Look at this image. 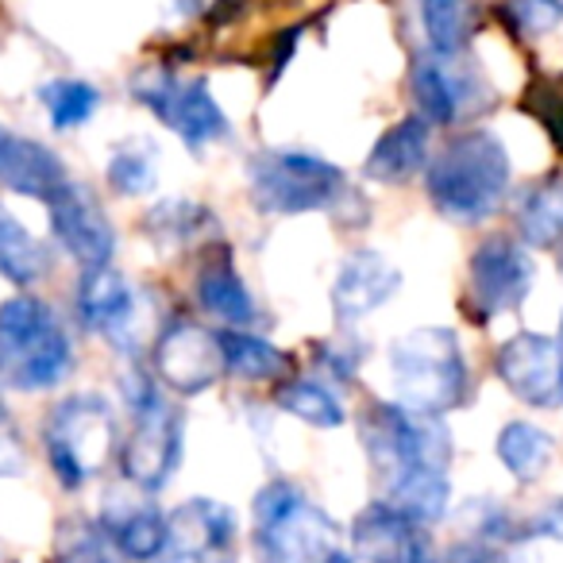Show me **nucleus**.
I'll return each mask as SVG.
<instances>
[{"label":"nucleus","mask_w":563,"mask_h":563,"mask_svg":"<svg viewBox=\"0 0 563 563\" xmlns=\"http://www.w3.org/2000/svg\"><path fill=\"white\" fill-rule=\"evenodd\" d=\"M398 290L401 271L383 251H352L340 266L336 286H332V313H336V321L355 324L375 309H383Z\"/></svg>","instance_id":"a211bd4d"},{"label":"nucleus","mask_w":563,"mask_h":563,"mask_svg":"<svg viewBox=\"0 0 563 563\" xmlns=\"http://www.w3.org/2000/svg\"><path fill=\"white\" fill-rule=\"evenodd\" d=\"M181 463V417L163 398H147L135 406L132 429L120 444V471L128 486L143 494H155L170 483Z\"/></svg>","instance_id":"1a4fd4ad"},{"label":"nucleus","mask_w":563,"mask_h":563,"mask_svg":"<svg viewBox=\"0 0 563 563\" xmlns=\"http://www.w3.org/2000/svg\"><path fill=\"white\" fill-rule=\"evenodd\" d=\"M560 266H563V258H560Z\"/></svg>","instance_id":"58836bf2"},{"label":"nucleus","mask_w":563,"mask_h":563,"mask_svg":"<svg viewBox=\"0 0 563 563\" xmlns=\"http://www.w3.org/2000/svg\"><path fill=\"white\" fill-rule=\"evenodd\" d=\"M555 455V444L544 429L529 421H509L498 432V460L517 483H537Z\"/></svg>","instance_id":"393cba45"},{"label":"nucleus","mask_w":563,"mask_h":563,"mask_svg":"<svg viewBox=\"0 0 563 563\" xmlns=\"http://www.w3.org/2000/svg\"><path fill=\"white\" fill-rule=\"evenodd\" d=\"M174 563H232L235 560V517L212 498H189L170 517Z\"/></svg>","instance_id":"f3484780"},{"label":"nucleus","mask_w":563,"mask_h":563,"mask_svg":"<svg viewBox=\"0 0 563 563\" xmlns=\"http://www.w3.org/2000/svg\"><path fill=\"white\" fill-rule=\"evenodd\" d=\"M506 16L521 35H548L563 24V0H506Z\"/></svg>","instance_id":"473e14b6"},{"label":"nucleus","mask_w":563,"mask_h":563,"mask_svg":"<svg viewBox=\"0 0 563 563\" xmlns=\"http://www.w3.org/2000/svg\"><path fill=\"white\" fill-rule=\"evenodd\" d=\"M205 220H209L205 209H194V205H186V201H166L147 217V228L155 235H166V240H186V235L194 232V228H201Z\"/></svg>","instance_id":"72a5a7b5"},{"label":"nucleus","mask_w":563,"mask_h":563,"mask_svg":"<svg viewBox=\"0 0 563 563\" xmlns=\"http://www.w3.org/2000/svg\"><path fill=\"white\" fill-rule=\"evenodd\" d=\"M197 301H201L205 313L224 321L228 329H247V324H255V317H258L255 298H251L243 278L235 274L228 251H220L217 258L205 263L201 278H197Z\"/></svg>","instance_id":"4be33fe9"},{"label":"nucleus","mask_w":563,"mask_h":563,"mask_svg":"<svg viewBox=\"0 0 563 563\" xmlns=\"http://www.w3.org/2000/svg\"><path fill=\"white\" fill-rule=\"evenodd\" d=\"M51 232L63 243V251L81 266V271H101L117 255V228L104 217L97 197L81 186H63L47 201Z\"/></svg>","instance_id":"ddd939ff"},{"label":"nucleus","mask_w":563,"mask_h":563,"mask_svg":"<svg viewBox=\"0 0 563 563\" xmlns=\"http://www.w3.org/2000/svg\"><path fill=\"white\" fill-rule=\"evenodd\" d=\"M51 271V255L16 217L4 201H0V278L12 286H35Z\"/></svg>","instance_id":"5701e85b"},{"label":"nucleus","mask_w":563,"mask_h":563,"mask_svg":"<svg viewBox=\"0 0 563 563\" xmlns=\"http://www.w3.org/2000/svg\"><path fill=\"white\" fill-rule=\"evenodd\" d=\"M347 194L340 166L306 151H263L251 158V197L266 217L329 212Z\"/></svg>","instance_id":"0eeeda50"},{"label":"nucleus","mask_w":563,"mask_h":563,"mask_svg":"<svg viewBox=\"0 0 563 563\" xmlns=\"http://www.w3.org/2000/svg\"><path fill=\"white\" fill-rule=\"evenodd\" d=\"M109 186L120 197H143L158 186V143L132 135V140L117 143L109 158Z\"/></svg>","instance_id":"c85d7f7f"},{"label":"nucleus","mask_w":563,"mask_h":563,"mask_svg":"<svg viewBox=\"0 0 563 563\" xmlns=\"http://www.w3.org/2000/svg\"><path fill=\"white\" fill-rule=\"evenodd\" d=\"M432 147V124L424 117H406L375 143V151L363 163V174L383 186H401L413 174L424 170Z\"/></svg>","instance_id":"aec40b11"},{"label":"nucleus","mask_w":563,"mask_h":563,"mask_svg":"<svg viewBox=\"0 0 563 563\" xmlns=\"http://www.w3.org/2000/svg\"><path fill=\"white\" fill-rule=\"evenodd\" d=\"M112 540L86 517H70L58 525L55 563H112Z\"/></svg>","instance_id":"2f4dec72"},{"label":"nucleus","mask_w":563,"mask_h":563,"mask_svg":"<svg viewBox=\"0 0 563 563\" xmlns=\"http://www.w3.org/2000/svg\"><path fill=\"white\" fill-rule=\"evenodd\" d=\"M20 471H24V444H20L16 429L0 413V478L20 475Z\"/></svg>","instance_id":"f704fd0d"},{"label":"nucleus","mask_w":563,"mask_h":563,"mask_svg":"<svg viewBox=\"0 0 563 563\" xmlns=\"http://www.w3.org/2000/svg\"><path fill=\"white\" fill-rule=\"evenodd\" d=\"M109 540L120 555L135 563H151L170 548V521L158 514L151 501H120V509L109 501Z\"/></svg>","instance_id":"412c9836"},{"label":"nucleus","mask_w":563,"mask_h":563,"mask_svg":"<svg viewBox=\"0 0 563 563\" xmlns=\"http://www.w3.org/2000/svg\"><path fill=\"white\" fill-rule=\"evenodd\" d=\"M360 437L383 486L413 471H448L452 460V437L440 417L413 413L398 401H371L360 417Z\"/></svg>","instance_id":"39448f33"},{"label":"nucleus","mask_w":563,"mask_h":563,"mask_svg":"<svg viewBox=\"0 0 563 563\" xmlns=\"http://www.w3.org/2000/svg\"><path fill=\"white\" fill-rule=\"evenodd\" d=\"M421 24L437 55H463L475 35V4L471 0H421Z\"/></svg>","instance_id":"cd10ccee"},{"label":"nucleus","mask_w":563,"mask_h":563,"mask_svg":"<svg viewBox=\"0 0 563 563\" xmlns=\"http://www.w3.org/2000/svg\"><path fill=\"white\" fill-rule=\"evenodd\" d=\"M78 313L86 329L109 336V344L120 347V352H135V347H140V329H135L140 298H135L132 282L120 271H112V266L81 274Z\"/></svg>","instance_id":"dca6fc26"},{"label":"nucleus","mask_w":563,"mask_h":563,"mask_svg":"<svg viewBox=\"0 0 563 563\" xmlns=\"http://www.w3.org/2000/svg\"><path fill=\"white\" fill-rule=\"evenodd\" d=\"M40 101H43V109H47L51 124H55L58 132H70V128H81L93 117L97 104H101V93H97L89 81L58 78L40 89Z\"/></svg>","instance_id":"7c9ffc66"},{"label":"nucleus","mask_w":563,"mask_h":563,"mask_svg":"<svg viewBox=\"0 0 563 563\" xmlns=\"http://www.w3.org/2000/svg\"><path fill=\"white\" fill-rule=\"evenodd\" d=\"M532 282H537V266L529 251L506 235H490L471 255V301L478 306V313L498 317L517 309L529 298Z\"/></svg>","instance_id":"4468645a"},{"label":"nucleus","mask_w":563,"mask_h":563,"mask_svg":"<svg viewBox=\"0 0 563 563\" xmlns=\"http://www.w3.org/2000/svg\"><path fill=\"white\" fill-rule=\"evenodd\" d=\"M448 563H506L490 544H460L448 552Z\"/></svg>","instance_id":"e433bc0d"},{"label":"nucleus","mask_w":563,"mask_h":563,"mask_svg":"<svg viewBox=\"0 0 563 563\" xmlns=\"http://www.w3.org/2000/svg\"><path fill=\"white\" fill-rule=\"evenodd\" d=\"M43 448L58 483L81 490L117 455V413L101 394H70L47 413Z\"/></svg>","instance_id":"423d86ee"},{"label":"nucleus","mask_w":563,"mask_h":563,"mask_svg":"<svg viewBox=\"0 0 563 563\" xmlns=\"http://www.w3.org/2000/svg\"><path fill=\"white\" fill-rule=\"evenodd\" d=\"M151 371L166 390L181 394V398H197L224 375L220 332L201 329L197 321L166 324L151 347Z\"/></svg>","instance_id":"9b49d317"},{"label":"nucleus","mask_w":563,"mask_h":563,"mask_svg":"<svg viewBox=\"0 0 563 563\" xmlns=\"http://www.w3.org/2000/svg\"><path fill=\"white\" fill-rule=\"evenodd\" d=\"M409 89L429 124H460L467 117L490 109L494 93L483 81V74L463 55H437L424 51L409 74Z\"/></svg>","instance_id":"9d476101"},{"label":"nucleus","mask_w":563,"mask_h":563,"mask_svg":"<svg viewBox=\"0 0 563 563\" xmlns=\"http://www.w3.org/2000/svg\"><path fill=\"white\" fill-rule=\"evenodd\" d=\"M532 532H540V537H548V540H560L563 544V498H555L544 514H537Z\"/></svg>","instance_id":"c9c22d12"},{"label":"nucleus","mask_w":563,"mask_h":563,"mask_svg":"<svg viewBox=\"0 0 563 563\" xmlns=\"http://www.w3.org/2000/svg\"><path fill=\"white\" fill-rule=\"evenodd\" d=\"M220 347H224V371L243 383H278L290 371V355L247 329L220 332Z\"/></svg>","instance_id":"b1692460"},{"label":"nucleus","mask_w":563,"mask_h":563,"mask_svg":"<svg viewBox=\"0 0 563 563\" xmlns=\"http://www.w3.org/2000/svg\"><path fill=\"white\" fill-rule=\"evenodd\" d=\"M517 228L529 247H552L563 240V178H544L521 197Z\"/></svg>","instance_id":"a878e982"},{"label":"nucleus","mask_w":563,"mask_h":563,"mask_svg":"<svg viewBox=\"0 0 563 563\" xmlns=\"http://www.w3.org/2000/svg\"><path fill=\"white\" fill-rule=\"evenodd\" d=\"M560 344H563V317H560Z\"/></svg>","instance_id":"4c0bfd02"},{"label":"nucleus","mask_w":563,"mask_h":563,"mask_svg":"<svg viewBox=\"0 0 563 563\" xmlns=\"http://www.w3.org/2000/svg\"><path fill=\"white\" fill-rule=\"evenodd\" d=\"M132 97L140 104H147L194 151L209 147V143L228 135V117L205 81H181L166 66H143L132 78Z\"/></svg>","instance_id":"6e6552de"},{"label":"nucleus","mask_w":563,"mask_h":563,"mask_svg":"<svg viewBox=\"0 0 563 563\" xmlns=\"http://www.w3.org/2000/svg\"><path fill=\"white\" fill-rule=\"evenodd\" d=\"M394 509H401L406 517L421 525H432L448 514L452 501V486H448V471H413V475L398 478L386 486V498Z\"/></svg>","instance_id":"bb28decb"},{"label":"nucleus","mask_w":563,"mask_h":563,"mask_svg":"<svg viewBox=\"0 0 563 563\" xmlns=\"http://www.w3.org/2000/svg\"><path fill=\"white\" fill-rule=\"evenodd\" d=\"M258 563H352L340 525L294 483H271L255 498Z\"/></svg>","instance_id":"f03ea898"},{"label":"nucleus","mask_w":563,"mask_h":563,"mask_svg":"<svg viewBox=\"0 0 563 563\" xmlns=\"http://www.w3.org/2000/svg\"><path fill=\"white\" fill-rule=\"evenodd\" d=\"M74 371V344L47 301L20 294L0 306V383L51 390Z\"/></svg>","instance_id":"7ed1b4c3"},{"label":"nucleus","mask_w":563,"mask_h":563,"mask_svg":"<svg viewBox=\"0 0 563 563\" xmlns=\"http://www.w3.org/2000/svg\"><path fill=\"white\" fill-rule=\"evenodd\" d=\"M352 548L360 563H432V540L424 525L394 509L390 501H371L355 517Z\"/></svg>","instance_id":"2eb2a0df"},{"label":"nucleus","mask_w":563,"mask_h":563,"mask_svg":"<svg viewBox=\"0 0 563 563\" xmlns=\"http://www.w3.org/2000/svg\"><path fill=\"white\" fill-rule=\"evenodd\" d=\"M424 189L448 220L478 224V220L494 217L509 194L506 143L486 128L455 135L429 163Z\"/></svg>","instance_id":"f257e3e1"},{"label":"nucleus","mask_w":563,"mask_h":563,"mask_svg":"<svg viewBox=\"0 0 563 563\" xmlns=\"http://www.w3.org/2000/svg\"><path fill=\"white\" fill-rule=\"evenodd\" d=\"M498 378L514 398L537 409L563 406V344L560 340L537 336V332H517L514 340L498 347Z\"/></svg>","instance_id":"f8f14e48"},{"label":"nucleus","mask_w":563,"mask_h":563,"mask_svg":"<svg viewBox=\"0 0 563 563\" xmlns=\"http://www.w3.org/2000/svg\"><path fill=\"white\" fill-rule=\"evenodd\" d=\"M390 378L398 406L440 417L467 394V363L452 329H413L390 347Z\"/></svg>","instance_id":"20e7f679"},{"label":"nucleus","mask_w":563,"mask_h":563,"mask_svg":"<svg viewBox=\"0 0 563 563\" xmlns=\"http://www.w3.org/2000/svg\"><path fill=\"white\" fill-rule=\"evenodd\" d=\"M0 186L35 197V201H51L70 181H66V166L55 151L0 128Z\"/></svg>","instance_id":"6ab92c4d"},{"label":"nucleus","mask_w":563,"mask_h":563,"mask_svg":"<svg viewBox=\"0 0 563 563\" xmlns=\"http://www.w3.org/2000/svg\"><path fill=\"white\" fill-rule=\"evenodd\" d=\"M274 401L290 417L313 424V429H340L344 424V401L329 390V386L313 383V378H294L274 390Z\"/></svg>","instance_id":"c756f323"}]
</instances>
